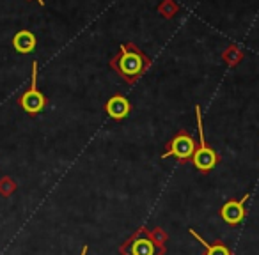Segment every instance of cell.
I'll list each match as a JSON object with an SVG mask.
<instances>
[{"mask_svg":"<svg viewBox=\"0 0 259 255\" xmlns=\"http://www.w3.org/2000/svg\"><path fill=\"white\" fill-rule=\"evenodd\" d=\"M87 251H89V246L85 244V246L82 248V251H80V255H87Z\"/></svg>","mask_w":259,"mask_h":255,"instance_id":"4fadbf2b","label":"cell"},{"mask_svg":"<svg viewBox=\"0 0 259 255\" xmlns=\"http://www.w3.org/2000/svg\"><path fill=\"white\" fill-rule=\"evenodd\" d=\"M248 198H250V195L245 193L240 200H227L220 209V216H222L224 222L229 223V225H240L245 220V215H247L245 204H247Z\"/></svg>","mask_w":259,"mask_h":255,"instance_id":"8992f818","label":"cell"},{"mask_svg":"<svg viewBox=\"0 0 259 255\" xmlns=\"http://www.w3.org/2000/svg\"><path fill=\"white\" fill-rule=\"evenodd\" d=\"M245 57L243 50H241L238 44H229V46L226 48V50L222 52V59L224 62H226L229 68H234V66H238L241 62V59Z\"/></svg>","mask_w":259,"mask_h":255,"instance_id":"30bf717a","label":"cell"},{"mask_svg":"<svg viewBox=\"0 0 259 255\" xmlns=\"http://www.w3.org/2000/svg\"><path fill=\"white\" fill-rule=\"evenodd\" d=\"M195 149H197V142L194 140V137L187 130H180L167 144V149L162 152V160H167L172 156L180 163H188L194 158Z\"/></svg>","mask_w":259,"mask_h":255,"instance_id":"277c9868","label":"cell"},{"mask_svg":"<svg viewBox=\"0 0 259 255\" xmlns=\"http://www.w3.org/2000/svg\"><path fill=\"white\" fill-rule=\"evenodd\" d=\"M20 107L27 112L29 115H37L45 110L47 107V97L45 94L37 89V62H32V82H30L29 90L23 92V96L20 97Z\"/></svg>","mask_w":259,"mask_h":255,"instance_id":"5b68a950","label":"cell"},{"mask_svg":"<svg viewBox=\"0 0 259 255\" xmlns=\"http://www.w3.org/2000/svg\"><path fill=\"white\" fill-rule=\"evenodd\" d=\"M108 64H110V68L114 69L126 83L134 85V83H137L139 80L148 73L153 61H151V57H149L148 54H144L135 43L126 41V43H122L121 46H119L117 55L112 57Z\"/></svg>","mask_w":259,"mask_h":255,"instance_id":"6da1fadb","label":"cell"},{"mask_svg":"<svg viewBox=\"0 0 259 255\" xmlns=\"http://www.w3.org/2000/svg\"><path fill=\"white\" fill-rule=\"evenodd\" d=\"M36 36H34L30 30H20V32L15 34V37H13V46H15V50L18 52V54H32L34 50H36Z\"/></svg>","mask_w":259,"mask_h":255,"instance_id":"ba28073f","label":"cell"},{"mask_svg":"<svg viewBox=\"0 0 259 255\" xmlns=\"http://www.w3.org/2000/svg\"><path fill=\"white\" fill-rule=\"evenodd\" d=\"M37 2H39L41 6H45V2H43V0H37Z\"/></svg>","mask_w":259,"mask_h":255,"instance_id":"5bb4252c","label":"cell"},{"mask_svg":"<svg viewBox=\"0 0 259 255\" xmlns=\"http://www.w3.org/2000/svg\"><path fill=\"white\" fill-rule=\"evenodd\" d=\"M122 255H165V246L158 239L153 237L146 227L139 229L121 246Z\"/></svg>","mask_w":259,"mask_h":255,"instance_id":"3957f363","label":"cell"},{"mask_svg":"<svg viewBox=\"0 0 259 255\" xmlns=\"http://www.w3.org/2000/svg\"><path fill=\"white\" fill-rule=\"evenodd\" d=\"M195 117H197L199 142H197V149H195V152H194V158H192V163H194V167L199 172L208 174L220 163V155L204 138V126H202V114H201V107H199V105H195Z\"/></svg>","mask_w":259,"mask_h":255,"instance_id":"7a4b0ae2","label":"cell"},{"mask_svg":"<svg viewBox=\"0 0 259 255\" xmlns=\"http://www.w3.org/2000/svg\"><path fill=\"white\" fill-rule=\"evenodd\" d=\"M188 234H192V236L195 237V239L199 241V243L202 244V248L206 250L204 255H233L229 250V246H227L226 243H222V241H219V243H208V241L204 239V237H201L197 232H195L194 229H188Z\"/></svg>","mask_w":259,"mask_h":255,"instance_id":"9c48e42d","label":"cell"},{"mask_svg":"<svg viewBox=\"0 0 259 255\" xmlns=\"http://www.w3.org/2000/svg\"><path fill=\"white\" fill-rule=\"evenodd\" d=\"M156 11H158V15H162L165 20H170L180 13V6H178L176 0H162V2L158 4V8H156Z\"/></svg>","mask_w":259,"mask_h":255,"instance_id":"8fae6325","label":"cell"},{"mask_svg":"<svg viewBox=\"0 0 259 255\" xmlns=\"http://www.w3.org/2000/svg\"><path fill=\"white\" fill-rule=\"evenodd\" d=\"M16 190V183L11 179V177L4 176L0 179V195H4V197H9L11 193H15Z\"/></svg>","mask_w":259,"mask_h":255,"instance_id":"7c38bea8","label":"cell"},{"mask_svg":"<svg viewBox=\"0 0 259 255\" xmlns=\"http://www.w3.org/2000/svg\"><path fill=\"white\" fill-rule=\"evenodd\" d=\"M103 110H105V114L110 119H114V121H124L130 115V112H132V103H130L128 97L122 96V94H114V96H110L105 101Z\"/></svg>","mask_w":259,"mask_h":255,"instance_id":"52a82bcc","label":"cell"}]
</instances>
